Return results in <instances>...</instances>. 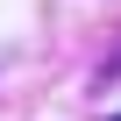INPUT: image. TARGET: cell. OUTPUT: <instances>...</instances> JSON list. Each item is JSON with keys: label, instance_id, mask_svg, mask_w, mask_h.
Masks as SVG:
<instances>
[{"label": "cell", "instance_id": "obj_1", "mask_svg": "<svg viewBox=\"0 0 121 121\" xmlns=\"http://www.w3.org/2000/svg\"><path fill=\"white\" fill-rule=\"evenodd\" d=\"M107 71H121V50H114V57H107Z\"/></svg>", "mask_w": 121, "mask_h": 121}, {"label": "cell", "instance_id": "obj_2", "mask_svg": "<svg viewBox=\"0 0 121 121\" xmlns=\"http://www.w3.org/2000/svg\"><path fill=\"white\" fill-rule=\"evenodd\" d=\"M114 121H121V114H114Z\"/></svg>", "mask_w": 121, "mask_h": 121}]
</instances>
